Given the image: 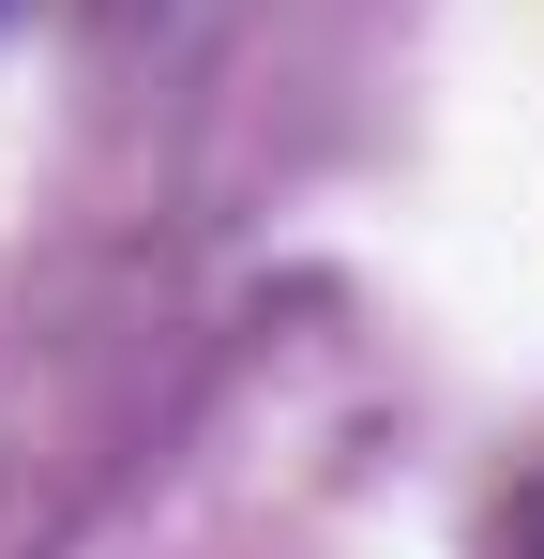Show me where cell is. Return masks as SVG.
<instances>
[{
    "mask_svg": "<svg viewBox=\"0 0 544 559\" xmlns=\"http://www.w3.org/2000/svg\"><path fill=\"white\" fill-rule=\"evenodd\" d=\"M515 559H544V484H530V514H515Z\"/></svg>",
    "mask_w": 544,
    "mask_h": 559,
    "instance_id": "obj_1",
    "label": "cell"
}]
</instances>
